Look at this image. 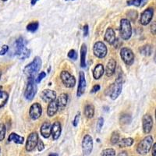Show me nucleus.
<instances>
[{
  "label": "nucleus",
  "instance_id": "nucleus-1",
  "mask_svg": "<svg viewBox=\"0 0 156 156\" xmlns=\"http://www.w3.org/2000/svg\"><path fill=\"white\" fill-rule=\"evenodd\" d=\"M30 53V49L25 46V40L23 37H18L15 42V55H17L19 58L23 60L25 58H28Z\"/></svg>",
  "mask_w": 156,
  "mask_h": 156
},
{
  "label": "nucleus",
  "instance_id": "nucleus-2",
  "mask_svg": "<svg viewBox=\"0 0 156 156\" xmlns=\"http://www.w3.org/2000/svg\"><path fill=\"white\" fill-rule=\"evenodd\" d=\"M122 88V77H118L115 80V82L109 86L106 89L105 94L109 95L112 100L116 99L121 94Z\"/></svg>",
  "mask_w": 156,
  "mask_h": 156
},
{
  "label": "nucleus",
  "instance_id": "nucleus-3",
  "mask_svg": "<svg viewBox=\"0 0 156 156\" xmlns=\"http://www.w3.org/2000/svg\"><path fill=\"white\" fill-rule=\"evenodd\" d=\"M41 64H42V62H41V58L39 56H36L30 63L25 66L23 72L28 77L29 76H34V75L39 71V69H41Z\"/></svg>",
  "mask_w": 156,
  "mask_h": 156
},
{
  "label": "nucleus",
  "instance_id": "nucleus-4",
  "mask_svg": "<svg viewBox=\"0 0 156 156\" xmlns=\"http://www.w3.org/2000/svg\"><path fill=\"white\" fill-rule=\"evenodd\" d=\"M153 143V138L151 136H145L141 141L140 142L136 147V151L140 154H147L149 151L151 150V146H152Z\"/></svg>",
  "mask_w": 156,
  "mask_h": 156
},
{
  "label": "nucleus",
  "instance_id": "nucleus-5",
  "mask_svg": "<svg viewBox=\"0 0 156 156\" xmlns=\"http://www.w3.org/2000/svg\"><path fill=\"white\" fill-rule=\"evenodd\" d=\"M34 76H29L27 84L24 92V97L27 100H32L37 93V84Z\"/></svg>",
  "mask_w": 156,
  "mask_h": 156
},
{
  "label": "nucleus",
  "instance_id": "nucleus-6",
  "mask_svg": "<svg viewBox=\"0 0 156 156\" xmlns=\"http://www.w3.org/2000/svg\"><path fill=\"white\" fill-rule=\"evenodd\" d=\"M120 36L123 40H128L132 35V27L130 22L127 19H122L120 21L119 28Z\"/></svg>",
  "mask_w": 156,
  "mask_h": 156
},
{
  "label": "nucleus",
  "instance_id": "nucleus-7",
  "mask_svg": "<svg viewBox=\"0 0 156 156\" xmlns=\"http://www.w3.org/2000/svg\"><path fill=\"white\" fill-rule=\"evenodd\" d=\"M60 78L62 80V83L66 86L68 88H71L73 87L76 84V79L73 75H71L70 73L66 70H63L60 73Z\"/></svg>",
  "mask_w": 156,
  "mask_h": 156
},
{
  "label": "nucleus",
  "instance_id": "nucleus-8",
  "mask_svg": "<svg viewBox=\"0 0 156 156\" xmlns=\"http://www.w3.org/2000/svg\"><path fill=\"white\" fill-rule=\"evenodd\" d=\"M93 52H94V55L98 58H103L106 56L108 49H107L106 45L102 41H97L93 47Z\"/></svg>",
  "mask_w": 156,
  "mask_h": 156
},
{
  "label": "nucleus",
  "instance_id": "nucleus-9",
  "mask_svg": "<svg viewBox=\"0 0 156 156\" xmlns=\"http://www.w3.org/2000/svg\"><path fill=\"white\" fill-rule=\"evenodd\" d=\"M120 56L125 64L130 66L134 61V54L129 48H122L120 51Z\"/></svg>",
  "mask_w": 156,
  "mask_h": 156
},
{
  "label": "nucleus",
  "instance_id": "nucleus-10",
  "mask_svg": "<svg viewBox=\"0 0 156 156\" xmlns=\"http://www.w3.org/2000/svg\"><path fill=\"white\" fill-rule=\"evenodd\" d=\"M93 149V140L90 135L87 134L83 136L82 140V151L84 155H89Z\"/></svg>",
  "mask_w": 156,
  "mask_h": 156
},
{
  "label": "nucleus",
  "instance_id": "nucleus-11",
  "mask_svg": "<svg viewBox=\"0 0 156 156\" xmlns=\"http://www.w3.org/2000/svg\"><path fill=\"white\" fill-rule=\"evenodd\" d=\"M38 140V134H37L36 132L30 133L27 139V143H26V146H25L26 150H27V151H33V150L35 148L36 146L37 145Z\"/></svg>",
  "mask_w": 156,
  "mask_h": 156
},
{
  "label": "nucleus",
  "instance_id": "nucleus-12",
  "mask_svg": "<svg viewBox=\"0 0 156 156\" xmlns=\"http://www.w3.org/2000/svg\"><path fill=\"white\" fill-rule=\"evenodd\" d=\"M153 15H154V9L153 8H147L145 10L143 11L140 15V23L144 26L148 24L152 20Z\"/></svg>",
  "mask_w": 156,
  "mask_h": 156
},
{
  "label": "nucleus",
  "instance_id": "nucleus-13",
  "mask_svg": "<svg viewBox=\"0 0 156 156\" xmlns=\"http://www.w3.org/2000/svg\"><path fill=\"white\" fill-rule=\"evenodd\" d=\"M41 113H42V108L39 103H34L30 106V110H29V115L31 119L33 120L37 119L41 115Z\"/></svg>",
  "mask_w": 156,
  "mask_h": 156
},
{
  "label": "nucleus",
  "instance_id": "nucleus-14",
  "mask_svg": "<svg viewBox=\"0 0 156 156\" xmlns=\"http://www.w3.org/2000/svg\"><path fill=\"white\" fill-rule=\"evenodd\" d=\"M142 126H143V131L144 133L147 134L151 132L153 126L152 117L149 114H146L143 116L142 119Z\"/></svg>",
  "mask_w": 156,
  "mask_h": 156
},
{
  "label": "nucleus",
  "instance_id": "nucleus-15",
  "mask_svg": "<svg viewBox=\"0 0 156 156\" xmlns=\"http://www.w3.org/2000/svg\"><path fill=\"white\" fill-rule=\"evenodd\" d=\"M86 86H87V83H86L85 80V75L84 73L80 71L79 73V84H78L77 91H76V95L77 97H80L83 95L85 92Z\"/></svg>",
  "mask_w": 156,
  "mask_h": 156
},
{
  "label": "nucleus",
  "instance_id": "nucleus-16",
  "mask_svg": "<svg viewBox=\"0 0 156 156\" xmlns=\"http://www.w3.org/2000/svg\"><path fill=\"white\" fill-rule=\"evenodd\" d=\"M41 99L44 101V102H51L52 101H55L56 99V93L52 90H49V89H46L44 90L41 94Z\"/></svg>",
  "mask_w": 156,
  "mask_h": 156
},
{
  "label": "nucleus",
  "instance_id": "nucleus-17",
  "mask_svg": "<svg viewBox=\"0 0 156 156\" xmlns=\"http://www.w3.org/2000/svg\"><path fill=\"white\" fill-rule=\"evenodd\" d=\"M61 132H62V128H61L60 122L58 121H55L53 122V124L51 125V136L53 140H57L58 137L60 136Z\"/></svg>",
  "mask_w": 156,
  "mask_h": 156
},
{
  "label": "nucleus",
  "instance_id": "nucleus-18",
  "mask_svg": "<svg viewBox=\"0 0 156 156\" xmlns=\"http://www.w3.org/2000/svg\"><path fill=\"white\" fill-rule=\"evenodd\" d=\"M115 67H116V62L113 58H110L109 61L107 63L106 69H105V75L106 76H112L114 74L115 71Z\"/></svg>",
  "mask_w": 156,
  "mask_h": 156
},
{
  "label": "nucleus",
  "instance_id": "nucleus-19",
  "mask_svg": "<svg viewBox=\"0 0 156 156\" xmlns=\"http://www.w3.org/2000/svg\"><path fill=\"white\" fill-rule=\"evenodd\" d=\"M105 41L109 44H114L115 42V34L112 27H108L105 31Z\"/></svg>",
  "mask_w": 156,
  "mask_h": 156
},
{
  "label": "nucleus",
  "instance_id": "nucleus-20",
  "mask_svg": "<svg viewBox=\"0 0 156 156\" xmlns=\"http://www.w3.org/2000/svg\"><path fill=\"white\" fill-rule=\"evenodd\" d=\"M51 126L50 122H44V123H43L42 126H41V129H40L41 134L42 135L43 137H44V138H48V137L51 136Z\"/></svg>",
  "mask_w": 156,
  "mask_h": 156
},
{
  "label": "nucleus",
  "instance_id": "nucleus-21",
  "mask_svg": "<svg viewBox=\"0 0 156 156\" xmlns=\"http://www.w3.org/2000/svg\"><path fill=\"white\" fill-rule=\"evenodd\" d=\"M57 104H58V109L62 110L65 108V107L67 105L68 101V95L66 94H61L58 96L56 100Z\"/></svg>",
  "mask_w": 156,
  "mask_h": 156
},
{
  "label": "nucleus",
  "instance_id": "nucleus-22",
  "mask_svg": "<svg viewBox=\"0 0 156 156\" xmlns=\"http://www.w3.org/2000/svg\"><path fill=\"white\" fill-rule=\"evenodd\" d=\"M58 109V104H57V101H52L51 102L48 103V109H47V114L49 117H52L56 114L57 111Z\"/></svg>",
  "mask_w": 156,
  "mask_h": 156
},
{
  "label": "nucleus",
  "instance_id": "nucleus-23",
  "mask_svg": "<svg viewBox=\"0 0 156 156\" xmlns=\"http://www.w3.org/2000/svg\"><path fill=\"white\" fill-rule=\"evenodd\" d=\"M104 72H105V69H104L102 64H98L93 70V76H94V79L98 80L102 76Z\"/></svg>",
  "mask_w": 156,
  "mask_h": 156
},
{
  "label": "nucleus",
  "instance_id": "nucleus-24",
  "mask_svg": "<svg viewBox=\"0 0 156 156\" xmlns=\"http://www.w3.org/2000/svg\"><path fill=\"white\" fill-rule=\"evenodd\" d=\"M8 141L9 142H14L16 144H22L24 142V138L23 136H20V135L16 134V133H11L9 134V137H8Z\"/></svg>",
  "mask_w": 156,
  "mask_h": 156
},
{
  "label": "nucleus",
  "instance_id": "nucleus-25",
  "mask_svg": "<svg viewBox=\"0 0 156 156\" xmlns=\"http://www.w3.org/2000/svg\"><path fill=\"white\" fill-rule=\"evenodd\" d=\"M86 55H87V46L85 44H83L80 48V66L86 67Z\"/></svg>",
  "mask_w": 156,
  "mask_h": 156
},
{
  "label": "nucleus",
  "instance_id": "nucleus-26",
  "mask_svg": "<svg viewBox=\"0 0 156 156\" xmlns=\"http://www.w3.org/2000/svg\"><path fill=\"white\" fill-rule=\"evenodd\" d=\"M84 115L87 119H91L94 115V107L91 104H87L84 107Z\"/></svg>",
  "mask_w": 156,
  "mask_h": 156
},
{
  "label": "nucleus",
  "instance_id": "nucleus-27",
  "mask_svg": "<svg viewBox=\"0 0 156 156\" xmlns=\"http://www.w3.org/2000/svg\"><path fill=\"white\" fill-rule=\"evenodd\" d=\"M9 98V94L7 92L2 90V87H0V108H2L6 104Z\"/></svg>",
  "mask_w": 156,
  "mask_h": 156
},
{
  "label": "nucleus",
  "instance_id": "nucleus-28",
  "mask_svg": "<svg viewBox=\"0 0 156 156\" xmlns=\"http://www.w3.org/2000/svg\"><path fill=\"white\" fill-rule=\"evenodd\" d=\"M133 144V139L130 137L127 138H123L119 141V147H130Z\"/></svg>",
  "mask_w": 156,
  "mask_h": 156
},
{
  "label": "nucleus",
  "instance_id": "nucleus-29",
  "mask_svg": "<svg viewBox=\"0 0 156 156\" xmlns=\"http://www.w3.org/2000/svg\"><path fill=\"white\" fill-rule=\"evenodd\" d=\"M140 53H141L142 55L147 56V55H150L151 54L152 48H151V47L150 46L149 44H146V45H144V46L140 48Z\"/></svg>",
  "mask_w": 156,
  "mask_h": 156
},
{
  "label": "nucleus",
  "instance_id": "nucleus-30",
  "mask_svg": "<svg viewBox=\"0 0 156 156\" xmlns=\"http://www.w3.org/2000/svg\"><path fill=\"white\" fill-rule=\"evenodd\" d=\"M146 0H128L126 3L128 5H134L136 7H139V6H141L143 4H144Z\"/></svg>",
  "mask_w": 156,
  "mask_h": 156
},
{
  "label": "nucleus",
  "instance_id": "nucleus-31",
  "mask_svg": "<svg viewBox=\"0 0 156 156\" xmlns=\"http://www.w3.org/2000/svg\"><path fill=\"white\" fill-rule=\"evenodd\" d=\"M38 27H39L38 22H37V21L31 22V23H30L27 26V30H28V31L34 33V32H35L36 30L38 29Z\"/></svg>",
  "mask_w": 156,
  "mask_h": 156
},
{
  "label": "nucleus",
  "instance_id": "nucleus-32",
  "mask_svg": "<svg viewBox=\"0 0 156 156\" xmlns=\"http://www.w3.org/2000/svg\"><path fill=\"white\" fill-rule=\"evenodd\" d=\"M119 134L117 132H113L111 136V139H110V142L112 145L116 144L117 143H119Z\"/></svg>",
  "mask_w": 156,
  "mask_h": 156
},
{
  "label": "nucleus",
  "instance_id": "nucleus-33",
  "mask_svg": "<svg viewBox=\"0 0 156 156\" xmlns=\"http://www.w3.org/2000/svg\"><path fill=\"white\" fill-rule=\"evenodd\" d=\"M101 156H115V151L112 148H107L103 150Z\"/></svg>",
  "mask_w": 156,
  "mask_h": 156
},
{
  "label": "nucleus",
  "instance_id": "nucleus-34",
  "mask_svg": "<svg viewBox=\"0 0 156 156\" xmlns=\"http://www.w3.org/2000/svg\"><path fill=\"white\" fill-rule=\"evenodd\" d=\"M5 131H6V129H5V125L0 123V141L3 140V139L5 138Z\"/></svg>",
  "mask_w": 156,
  "mask_h": 156
},
{
  "label": "nucleus",
  "instance_id": "nucleus-35",
  "mask_svg": "<svg viewBox=\"0 0 156 156\" xmlns=\"http://www.w3.org/2000/svg\"><path fill=\"white\" fill-rule=\"evenodd\" d=\"M131 121V117L129 115H123L121 116L120 118V122L122 123H124V124H126V123H129Z\"/></svg>",
  "mask_w": 156,
  "mask_h": 156
},
{
  "label": "nucleus",
  "instance_id": "nucleus-36",
  "mask_svg": "<svg viewBox=\"0 0 156 156\" xmlns=\"http://www.w3.org/2000/svg\"><path fill=\"white\" fill-rule=\"evenodd\" d=\"M68 57H69L70 59L76 60V59H77V52H76L74 49H71L70 51H69V52H68Z\"/></svg>",
  "mask_w": 156,
  "mask_h": 156
},
{
  "label": "nucleus",
  "instance_id": "nucleus-37",
  "mask_svg": "<svg viewBox=\"0 0 156 156\" xmlns=\"http://www.w3.org/2000/svg\"><path fill=\"white\" fill-rule=\"evenodd\" d=\"M103 124H104V119H103L102 117H100L99 119H98V122H97V131L98 132H100L101 131V128H102Z\"/></svg>",
  "mask_w": 156,
  "mask_h": 156
},
{
  "label": "nucleus",
  "instance_id": "nucleus-38",
  "mask_svg": "<svg viewBox=\"0 0 156 156\" xmlns=\"http://www.w3.org/2000/svg\"><path fill=\"white\" fill-rule=\"evenodd\" d=\"M45 76H46V73H44V72H41V73H39V75L37 76V78L35 80V82L37 83H40V82L41 81V80H43V78L45 77Z\"/></svg>",
  "mask_w": 156,
  "mask_h": 156
},
{
  "label": "nucleus",
  "instance_id": "nucleus-39",
  "mask_svg": "<svg viewBox=\"0 0 156 156\" xmlns=\"http://www.w3.org/2000/svg\"><path fill=\"white\" fill-rule=\"evenodd\" d=\"M8 50H9V46H8V45H6V44L2 45V48L0 50V55H5V54L8 51Z\"/></svg>",
  "mask_w": 156,
  "mask_h": 156
},
{
  "label": "nucleus",
  "instance_id": "nucleus-40",
  "mask_svg": "<svg viewBox=\"0 0 156 156\" xmlns=\"http://www.w3.org/2000/svg\"><path fill=\"white\" fill-rule=\"evenodd\" d=\"M150 30H151V34L155 35L156 34V21H153L151 23V26H150Z\"/></svg>",
  "mask_w": 156,
  "mask_h": 156
},
{
  "label": "nucleus",
  "instance_id": "nucleus-41",
  "mask_svg": "<svg viewBox=\"0 0 156 156\" xmlns=\"http://www.w3.org/2000/svg\"><path fill=\"white\" fill-rule=\"evenodd\" d=\"M37 150H38L39 151H41L42 150H44V143H43L42 140H40V139H39V140H38V143H37Z\"/></svg>",
  "mask_w": 156,
  "mask_h": 156
},
{
  "label": "nucleus",
  "instance_id": "nucleus-42",
  "mask_svg": "<svg viewBox=\"0 0 156 156\" xmlns=\"http://www.w3.org/2000/svg\"><path fill=\"white\" fill-rule=\"evenodd\" d=\"M83 35L84 37H87L88 35V33H89V28H88V25L86 24L84 25L83 27Z\"/></svg>",
  "mask_w": 156,
  "mask_h": 156
},
{
  "label": "nucleus",
  "instance_id": "nucleus-43",
  "mask_svg": "<svg viewBox=\"0 0 156 156\" xmlns=\"http://www.w3.org/2000/svg\"><path fill=\"white\" fill-rule=\"evenodd\" d=\"M80 112H77V115H76L74 118V120H73V126H76L78 124V121H79V119H80Z\"/></svg>",
  "mask_w": 156,
  "mask_h": 156
},
{
  "label": "nucleus",
  "instance_id": "nucleus-44",
  "mask_svg": "<svg viewBox=\"0 0 156 156\" xmlns=\"http://www.w3.org/2000/svg\"><path fill=\"white\" fill-rule=\"evenodd\" d=\"M100 90V86L98 84H95L94 86H93V87L91 88V90H90V92L91 93H95L97 91Z\"/></svg>",
  "mask_w": 156,
  "mask_h": 156
},
{
  "label": "nucleus",
  "instance_id": "nucleus-45",
  "mask_svg": "<svg viewBox=\"0 0 156 156\" xmlns=\"http://www.w3.org/2000/svg\"><path fill=\"white\" fill-rule=\"evenodd\" d=\"M152 156H156V143H154L152 147Z\"/></svg>",
  "mask_w": 156,
  "mask_h": 156
},
{
  "label": "nucleus",
  "instance_id": "nucleus-46",
  "mask_svg": "<svg viewBox=\"0 0 156 156\" xmlns=\"http://www.w3.org/2000/svg\"><path fill=\"white\" fill-rule=\"evenodd\" d=\"M117 156H129V154H128V153L126 151H122V152L119 153Z\"/></svg>",
  "mask_w": 156,
  "mask_h": 156
},
{
  "label": "nucleus",
  "instance_id": "nucleus-47",
  "mask_svg": "<svg viewBox=\"0 0 156 156\" xmlns=\"http://www.w3.org/2000/svg\"><path fill=\"white\" fill-rule=\"evenodd\" d=\"M37 1H38V0H30V3H31L32 5H34Z\"/></svg>",
  "mask_w": 156,
  "mask_h": 156
},
{
  "label": "nucleus",
  "instance_id": "nucleus-48",
  "mask_svg": "<svg viewBox=\"0 0 156 156\" xmlns=\"http://www.w3.org/2000/svg\"><path fill=\"white\" fill-rule=\"evenodd\" d=\"M48 156H58V155L57 154H55V153H53V154H49V155H48Z\"/></svg>",
  "mask_w": 156,
  "mask_h": 156
},
{
  "label": "nucleus",
  "instance_id": "nucleus-49",
  "mask_svg": "<svg viewBox=\"0 0 156 156\" xmlns=\"http://www.w3.org/2000/svg\"><path fill=\"white\" fill-rule=\"evenodd\" d=\"M154 62H156V52H155V55H154Z\"/></svg>",
  "mask_w": 156,
  "mask_h": 156
},
{
  "label": "nucleus",
  "instance_id": "nucleus-50",
  "mask_svg": "<svg viewBox=\"0 0 156 156\" xmlns=\"http://www.w3.org/2000/svg\"><path fill=\"white\" fill-rule=\"evenodd\" d=\"M1 76H2V72L0 71V78H1Z\"/></svg>",
  "mask_w": 156,
  "mask_h": 156
},
{
  "label": "nucleus",
  "instance_id": "nucleus-51",
  "mask_svg": "<svg viewBox=\"0 0 156 156\" xmlns=\"http://www.w3.org/2000/svg\"><path fill=\"white\" fill-rule=\"evenodd\" d=\"M66 1H75V0H66Z\"/></svg>",
  "mask_w": 156,
  "mask_h": 156
},
{
  "label": "nucleus",
  "instance_id": "nucleus-52",
  "mask_svg": "<svg viewBox=\"0 0 156 156\" xmlns=\"http://www.w3.org/2000/svg\"><path fill=\"white\" fill-rule=\"evenodd\" d=\"M2 1H3V2H5V1H7V0H2Z\"/></svg>",
  "mask_w": 156,
  "mask_h": 156
},
{
  "label": "nucleus",
  "instance_id": "nucleus-53",
  "mask_svg": "<svg viewBox=\"0 0 156 156\" xmlns=\"http://www.w3.org/2000/svg\"><path fill=\"white\" fill-rule=\"evenodd\" d=\"M155 119H156V109H155Z\"/></svg>",
  "mask_w": 156,
  "mask_h": 156
},
{
  "label": "nucleus",
  "instance_id": "nucleus-54",
  "mask_svg": "<svg viewBox=\"0 0 156 156\" xmlns=\"http://www.w3.org/2000/svg\"><path fill=\"white\" fill-rule=\"evenodd\" d=\"M0 151H1V148H0Z\"/></svg>",
  "mask_w": 156,
  "mask_h": 156
}]
</instances>
